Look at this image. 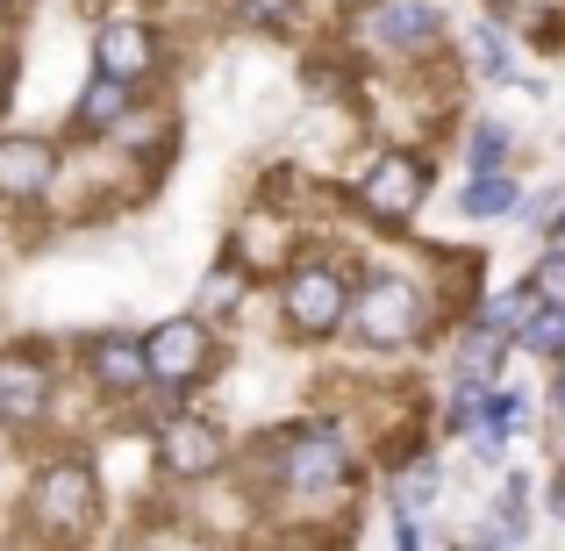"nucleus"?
I'll return each instance as SVG.
<instances>
[{"instance_id": "28", "label": "nucleus", "mask_w": 565, "mask_h": 551, "mask_svg": "<svg viewBox=\"0 0 565 551\" xmlns=\"http://www.w3.org/2000/svg\"><path fill=\"white\" fill-rule=\"evenodd\" d=\"M8 80L14 72H8V51H0V115H8Z\"/></svg>"}, {"instance_id": "1", "label": "nucleus", "mask_w": 565, "mask_h": 551, "mask_svg": "<svg viewBox=\"0 0 565 551\" xmlns=\"http://www.w3.org/2000/svg\"><path fill=\"white\" fill-rule=\"evenodd\" d=\"M444 322H451V308L429 294V279H415L408 265H365L344 330L359 337L365 351H415L429 330H444Z\"/></svg>"}, {"instance_id": "26", "label": "nucleus", "mask_w": 565, "mask_h": 551, "mask_svg": "<svg viewBox=\"0 0 565 551\" xmlns=\"http://www.w3.org/2000/svg\"><path fill=\"white\" fill-rule=\"evenodd\" d=\"M544 394H552V415L565 423V359H552V386H544Z\"/></svg>"}, {"instance_id": "12", "label": "nucleus", "mask_w": 565, "mask_h": 551, "mask_svg": "<svg viewBox=\"0 0 565 551\" xmlns=\"http://www.w3.org/2000/svg\"><path fill=\"white\" fill-rule=\"evenodd\" d=\"M158 57H166V36L143 14H115V22L94 29V72H108L122 86H143L158 72Z\"/></svg>"}, {"instance_id": "3", "label": "nucleus", "mask_w": 565, "mask_h": 551, "mask_svg": "<svg viewBox=\"0 0 565 551\" xmlns=\"http://www.w3.org/2000/svg\"><path fill=\"white\" fill-rule=\"evenodd\" d=\"M351 294H359V273L330 251H301L287 273L273 279V301H279V330L294 345H330L337 330L351 322Z\"/></svg>"}, {"instance_id": "21", "label": "nucleus", "mask_w": 565, "mask_h": 551, "mask_svg": "<svg viewBox=\"0 0 565 551\" xmlns=\"http://www.w3.org/2000/svg\"><path fill=\"white\" fill-rule=\"evenodd\" d=\"M472 72H480V80H494V86H509L515 80V57H509V36H501L494 22H472Z\"/></svg>"}, {"instance_id": "7", "label": "nucleus", "mask_w": 565, "mask_h": 551, "mask_svg": "<svg viewBox=\"0 0 565 551\" xmlns=\"http://www.w3.org/2000/svg\"><path fill=\"white\" fill-rule=\"evenodd\" d=\"M143 351H151V386H166L172 401L201 394V386L222 372V330L201 322V316H166L151 337H143Z\"/></svg>"}, {"instance_id": "20", "label": "nucleus", "mask_w": 565, "mask_h": 551, "mask_svg": "<svg viewBox=\"0 0 565 551\" xmlns=\"http://www.w3.org/2000/svg\"><path fill=\"white\" fill-rule=\"evenodd\" d=\"M480 430H487V437H515V430H530V386L523 380H494V386H487Z\"/></svg>"}, {"instance_id": "17", "label": "nucleus", "mask_w": 565, "mask_h": 551, "mask_svg": "<svg viewBox=\"0 0 565 551\" xmlns=\"http://www.w3.org/2000/svg\"><path fill=\"white\" fill-rule=\"evenodd\" d=\"M509 158H515V129L494 123V115H480V123L466 129V151H458L466 180H480V172H509Z\"/></svg>"}, {"instance_id": "22", "label": "nucleus", "mask_w": 565, "mask_h": 551, "mask_svg": "<svg viewBox=\"0 0 565 551\" xmlns=\"http://www.w3.org/2000/svg\"><path fill=\"white\" fill-rule=\"evenodd\" d=\"M222 8H230V22L236 29H258V36H287L294 29V0H222Z\"/></svg>"}, {"instance_id": "25", "label": "nucleus", "mask_w": 565, "mask_h": 551, "mask_svg": "<svg viewBox=\"0 0 565 551\" xmlns=\"http://www.w3.org/2000/svg\"><path fill=\"white\" fill-rule=\"evenodd\" d=\"M544 251H552V258H565V201L552 208V222H544Z\"/></svg>"}, {"instance_id": "16", "label": "nucleus", "mask_w": 565, "mask_h": 551, "mask_svg": "<svg viewBox=\"0 0 565 551\" xmlns=\"http://www.w3.org/2000/svg\"><path fill=\"white\" fill-rule=\"evenodd\" d=\"M437 487H444V458H437V452H415L408 466H394V487H386V509H394V516H429Z\"/></svg>"}, {"instance_id": "23", "label": "nucleus", "mask_w": 565, "mask_h": 551, "mask_svg": "<svg viewBox=\"0 0 565 551\" xmlns=\"http://www.w3.org/2000/svg\"><path fill=\"white\" fill-rule=\"evenodd\" d=\"M530 294H537V301H565V258H552V251H544L537 273H530Z\"/></svg>"}, {"instance_id": "8", "label": "nucleus", "mask_w": 565, "mask_h": 551, "mask_svg": "<svg viewBox=\"0 0 565 551\" xmlns=\"http://www.w3.org/2000/svg\"><path fill=\"white\" fill-rule=\"evenodd\" d=\"M151 452H158V473H166V480H180V487L215 480V473L236 458V452H230V423H215V415L186 409V401L151 430Z\"/></svg>"}, {"instance_id": "24", "label": "nucleus", "mask_w": 565, "mask_h": 551, "mask_svg": "<svg viewBox=\"0 0 565 551\" xmlns=\"http://www.w3.org/2000/svg\"><path fill=\"white\" fill-rule=\"evenodd\" d=\"M394 551H423V516H394Z\"/></svg>"}, {"instance_id": "11", "label": "nucleus", "mask_w": 565, "mask_h": 551, "mask_svg": "<svg viewBox=\"0 0 565 551\" xmlns=\"http://www.w3.org/2000/svg\"><path fill=\"white\" fill-rule=\"evenodd\" d=\"M65 172V144L43 129H0V201H43Z\"/></svg>"}, {"instance_id": "9", "label": "nucleus", "mask_w": 565, "mask_h": 551, "mask_svg": "<svg viewBox=\"0 0 565 551\" xmlns=\"http://www.w3.org/2000/svg\"><path fill=\"white\" fill-rule=\"evenodd\" d=\"M65 359L51 345H8L0 351V430H36L57 409Z\"/></svg>"}, {"instance_id": "29", "label": "nucleus", "mask_w": 565, "mask_h": 551, "mask_svg": "<svg viewBox=\"0 0 565 551\" xmlns=\"http://www.w3.org/2000/svg\"><path fill=\"white\" fill-rule=\"evenodd\" d=\"M451 551H480V544H451Z\"/></svg>"}, {"instance_id": "27", "label": "nucleus", "mask_w": 565, "mask_h": 551, "mask_svg": "<svg viewBox=\"0 0 565 551\" xmlns=\"http://www.w3.org/2000/svg\"><path fill=\"white\" fill-rule=\"evenodd\" d=\"M552 516H558V523H565V466L552 473Z\"/></svg>"}, {"instance_id": "2", "label": "nucleus", "mask_w": 565, "mask_h": 551, "mask_svg": "<svg viewBox=\"0 0 565 551\" xmlns=\"http://www.w3.org/2000/svg\"><path fill=\"white\" fill-rule=\"evenodd\" d=\"M265 466H273V495L279 501H330L359 480V452H351L344 423L337 415H308V423L273 430L265 444Z\"/></svg>"}, {"instance_id": "15", "label": "nucleus", "mask_w": 565, "mask_h": 551, "mask_svg": "<svg viewBox=\"0 0 565 551\" xmlns=\"http://www.w3.org/2000/svg\"><path fill=\"white\" fill-rule=\"evenodd\" d=\"M523 201H530V193H523L515 172H480V180L458 187V215H466V222H515Z\"/></svg>"}, {"instance_id": "5", "label": "nucleus", "mask_w": 565, "mask_h": 551, "mask_svg": "<svg viewBox=\"0 0 565 551\" xmlns=\"http://www.w3.org/2000/svg\"><path fill=\"white\" fill-rule=\"evenodd\" d=\"M351 215L373 222V230H408L415 215H423L429 201V151H415V144H386L373 151V166L351 180Z\"/></svg>"}, {"instance_id": "6", "label": "nucleus", "mask_w": 565, "mask_h": 551, "mask_svg": "<svg viewBox=\"0 0 565 551\" xmlns=\"http://www.w3.org/2000/svg\"><path fill=\"white\" fill-rule=\"evenodd\" d=\"M344 29L373 57H429L444 43V29H451V14L437 0H365V8L344 14Z\"/></svg>"}, {"instance_id": "4", "label": "nucleus", "mask_w": 565, "mask_h": 551, "mask_svg": "<svg viewBox=\"0 0 565 551\" xmlns=\"http://www.w3.org/2000/svg\"><path fill=\"white\" fill-rule=\"evenodd\" d=\"M22 509H29V530H36L43 544H57V551L86 544L100 530V473H94V458H79V452L43 458Z\"/></svg>"}, {"instance_id": "13", "label": "nucleus", "mask_w": 565, "mask_h": 551, "mask_svg": "<svg viewBox=\"0 0 565 551\" xmlns=\"http://www.w3.org/2000/svg\"><path fill=\"white\" fill-rule=\"evenodd\" d=\"M86 380H94L108 401L151 394V351H143V337H129V330H94V337H86Z\"/></svg>"}, {"instance_id": "18", "label": "nucleus", "mask_w": 565, "mask_h": 551, "mask_svg": "<svg viewBox=\"0 0 565 551\" xmlns=\"http://www.w3.org/2000/svg\"><path fill=\"white\" fill-rule=\"evenodd\" d=\"M244 301H250V273H236V265L222 258L215 273L201 279V294H193V316H201V322H215V330H222V322H230Z\"/></svg>"}, {"instance_id": "19", "label": "nucleus", "mask_w": 565, "mask_h": 551, "mask_svg": "<svg viewBox=\"0 0 565 551\" xmlns=\"http://www.w3.org/2000/svg\"><path fill=\"white\" fill-rule=\"evenodd\" d=\"M515 351H530V359H565V301H537L523 322H515Z\"/></svg>"}, {"instance_id": "10", "label": "nucleus", "mask_w": 565, "mask_h": 551, "mask_svg": "<svg viewBox=\"0 0 565 551\" xmlns=\"http://www.w3.org/2000/svg\"><path fill=\"white\" fill-rule=\"evenodd\" d=\"M222 258L250 279H279L301 258V222H294L287 208L258 201V208H244V222H230V251H222Z\"/></svg>"}, {"instance_id": "14", "label": "nucleus", "mask_w": 565, "mask_h": 551, "mask_svg": "<svg viewBox=\"0 0 565 551\" xmlns=\"http://www.w3.org/2000/svg\"><path fill=\"white\" fill-rule=\"evenodd\" d=\"M129 115H137V86L94 72V80H86V94L72 100V137H115Z\"/></svg>"}]
</instances>
